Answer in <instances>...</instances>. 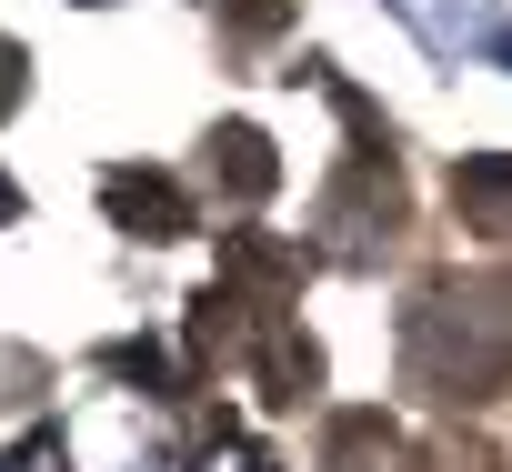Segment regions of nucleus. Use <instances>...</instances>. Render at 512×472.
<instances>
[{
  "label": "nucleus",
  "mask_w": 512,
  "mask_h": 472,
  "mask_svg": "<svg viewBox=\"0 0 512 472\" xmlns=\"http://www.w3.org/2000/svg\"><path fill=\"white\" fill-rule=\"evenodd\" d=\"M452 211L472 231H492V242H512V151H472L452 171Z\"/></svg>",
  "instance_id": "nucleus-4"
},
{
  "label": "nucleus",
  "mask_w": 512,
  "mask_h": 472,
  "mask_svg": "<svg viewBox=\"0 0 512 472\" xmlns=\"http://www.w3.org/2000/svg\"><path fill=\"white\" fill-rule=\"evenodd\" d=\"M392 171H352L342 191H332V211H322V231H342V262H372V231L392 242Z\"/></svg>",
  "instance_id": "nucleus-3"
},
{
  "label": "nucleus",
  "mask_w": 512,
  "mask_h": 472,
  "mask_svg": "<svg viewBox=\"0 0 512 472\" xmlns=\"http://www.w3.org/2000/svg\"><path fill=\"white\" fill-rule=\"evenodd\" d=\"M392 462H402L392 422H382V412H342V432H332V472H392Z\"/></svg>",
  "instance_id": "nucleus-7"
},
{
  "label": "nucleus",
  "mask_w": 512,
  "mask_h": 472,
  "mask_svg": "<svg viewBox=\"0 0 512 472\" xmlns=\"http://www.w3.org/2000/svg\"><path fill=\"white\" fill-rule=\"evenodd\" d=\"M0 221H21V181L11 171H0Z\"/></svg>",
  "instance_id": "nucleus-10"
},
{
  "label": "nucleus",
  "mask_w": 512,
  "mask_h": 472,
  "mask_svg": "<svg viewBox=\"0 0 512 472\" xmlns=\"http://www.w3.org/2000/svg\"><path fill=\"white\" fill-rule=\"evenodd\" d=\"M211 181H221L231 201H262V191L282 181V161H272V141L251 131V121H221V131H211Z\"/></svg>",
  "instance_id": "nucleus-5"
},
{
  "label": "nucleus",
  "mask_w": 512,
  "mask_h": 472,
  "mask_svg": "<svg viewBox=\"0 0 512 472\" xmlns=\"http://www.w3.org/2000/svg\"><path fill=\"white\" fill-rule=\"evenodd\" d=\"M21 91H31V51H21V41H0V121L21 111Z\"/></svg>",
  "instance_id": "nucleus-9"
},
{
  "label": "nucleus",
  "mask_w": 512,
  "mask_h": 472,
  "mask_svg": "<svg viewBox=\"0 0 512 472\" xmlns=\"http://www.w3.org/2000/svg\"><path fill=\"white\" fill-rule=\"evenodd\" d=\"M101 201H111V221L121 231H141V242H181L191 231V201H181V181L171 171H101Z\"/></svg>",
  "instance_id": "nucleus-2"
},
{
  "label": "nucleus",
  "mask_w": 512,
  "mask_h": 472,
  "mask_svg": "<svg viewBox=\"0 0 512 472\" xmlns=\"http://www.w3.org/2000/svg\"><path fill=\"white\" fill-rule=\"evenodd\" d=\"M492 61H502V71H512V31H492Z\"/></svg>",
  "instance_id": "nucleus-11"
},
{
  "label": "nucleus",
  "mask_w": 512,
  "mask_h": 472,
  "mask_svg": "<svg viewBox=\"0 0 512 472\" xmlns=\"http://www.w3.org/2000/svg\"><path fill=\"white\" fill-rule=\"evenodd\" d=\"M402 372L432 402H492L512 382V282H432L402 322Z\"/></svg>",
  "instance_id": "nucleus-1"
},
{
  "label": "nucleus",
  "mask_w": 512,
  "mask_h": 472,
  "mask_svg": "<svg viewBox=\"0 0 512 472\" xmlns=\"http://www.w3.org/2000/svg\"><path fill=\"white\" fill-rule=\"evenodd\" d=\"M262 382H272V402H302V392L322 382L312 342H302V332H272V342H262Z\"/></svg>",
  "instance_id": "nucleus-8"
},
{
  "label": "nucleus",
  "mask_w": 512,
  "mask_h": 472,
  "mask_svg": "<svg viewBox=\"0 0 512 472\" xmlns=\"http://www.w3.org/2000/svg\"><path fill=\"white\" fill-rule=\"evenodd\" d=\"M392 11H402V21H412L432 51H462V41H492V31H502L482 0H392Z\"/></svg>",
  "instance_id": "nucleus-6"
}]
</instances>
